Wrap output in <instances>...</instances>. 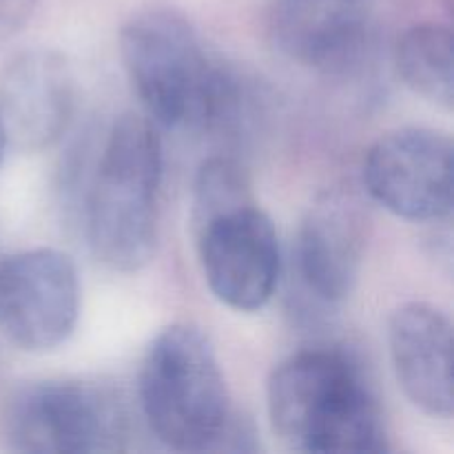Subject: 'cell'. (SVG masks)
Instances as JSON below:
<instances>
[{"mask_svg": "<svg viewBox=\"0 0 454 454\" xmlns=\"http://www.w3.org/2000/svg\"><path fill=\"white\" fill-rule=\"evenodd\" d=\"M269 417L288 448L310 454L388 450L384 412L362 364L315 346L284 359L269 380Z\"/></svg>", "mask_w": 454, "mask_h": 454, "instance_id": "1", "label": "cell"}, {"mask_svg": "<svg viewBox=\"0 0 454 454\" xmlns=\"http://www.w3.org/2000/svg\"><path fill=\"white\" fill-rule=\"evenodd\" d=\"M162 140L149 118L124 114L106 133L84 204L87 242L98 262L133 273L158 244Z\"/></svg>", "mask_w": 454, "mask_h": 454, "instance_id": "2", "label": "cell"}, {"mask_svg": "<svg viewBox=\"0 0 454 454\" xmlns=\"http://www.w3.org/2000/svg\"><path fill=\"white\" fill-rule=\"evenodd\" d=\"M137 393L153 437L177 452L215 450L233 415L215 348L193 324H173L151 341Z\"/></svg>", "mask_w": 454, "mask_h": 454, "instance_id": "3", "label": "cell"}, {"mask_svg": "<svg viewBox=\"0 0 454 454\" xmlns=\"http://www.w3.org/2000/svg\"><path fill=\"white\" fill-rule=\"evenodd\" d=\"M120 53L149 120L202 131L222 65L208 58L184 13L171 7L133 13L120 34Z\"/></svg>", "mask_w": 454, "mask_h": 454, "instance_id": "4", "label": "cell"}, {"mask_svg": "<svg viewBox=\"0 0 454 454\" xmlns=\"http://www.w3.org/2000/svg\"><path fill=\"white\" fill-rule=\"evenodd\" d=\"M129 417L111 390L84 381H43L13 395L7 442L18 452H118L127 448Z\"/></svg>", "mask_w": 454, "mask_h": 454, "instance_id": "5", "label": "cell"}, {"mask_svg": "<svg viewBox=\"0 0 454 454\" xmlns=\"http://www.w3.org/2000/svg\"><path fill=\"white\" fill-rule=\"evenodd\" d=\"M200 266L213 295L239 313L264 309L282 270L273 220L255 200L193 226Z\"/></svg>", "mask_w": 454, "mask_h": 454, "instance_id": "6", "label": "cell"}, {"mask_svg": "<svg viewBox=\"0 0 454 454\" xmlns=\"http://www.w3.org/2000/svg\"><path fill=\"white\" fill-rule=\"evenodd\" d=\"M80 317V278L56 248H29L0 262V333L27 353L65 344Z\"/></svg>", "mask_w": 454, "mask_h": 454, "instance_id": "7", "label": "cell"}, {"mask_svg": "<svg viewBox=\"0 0 454 454\" xmlns=\"http://www.w3.org/2000/svg\"><path fill=\"white\" fill-rule=\"evenodd\" d=\"M364 186L380 207L411 222L452 211V140L426 127L384 133L364 158Z\"/></svg>", "mask_w": 454, "mask_h": 454, "instance_id": "8", "label": "cell"}, {"mask_svg": "<svg viewBox=\"0 0 454 454\" xmlns=\"http://www.w3.org/2000/svg\"><path fill=\"white\" fill-rule=\"evenodd\" d=\"M371 215L362 200L328 191L309 208L297 233V270L319 304L348 300L362 275Z\"/></svg>", "mask_w": 454, "mask_h": 454, "instance_id": "9", "label": "cell"}, {"mask_svg": "<svg viewBox=\"0 0 454 454\" xmlns=\"http://www.w3.org/2000/svg\"><path fill=\"white\" fill-rule=\"evenodd\" d=\"M375 0H278L269 13L275 47L304 67L341 74L362 58Z\"/></svg>", "mask_w": 454, "mask_h": 454, "instance_id": "10", "label": "cell"}, {"mask_svg": "<svg viewBox=\"0 0 454 454\" xmlns=\"http://www.w3.org/2000/svg\"><path fill=\"white\" fill-rule=\"evenodd\" d=\"M74 100L69 62L51 49L16 56L0 80V118L9 140L25 151L49 149L65 136Z\"/></svg>", "mask_w": 454, "mask_h": 454, "instance_id": "11", "label": "cell"}, {"mask_svg": "<svg viewBox=\"0 0 454 454\" xmlns=\"http://www.w3.org/2000/svg\"><path fill=\"white\" fill-rule=\"evenodd\" d=\"M388 344L395 375L412 406L437 419H450L452 324L428 301L402 304L388 322Z\"/></svg>", "mask_w": 454, "mask_h": 454, "instance_id": "12", "label": "cell"}, {"mask_svg": "<svg viewBox=\"0 0 454 454\" xmlns=\"http://www.w3.org/2000/svg\"><path fill=\"white\" fill-rule=\"evenodd\" d=\"M399 78L411 91L450 109L454 100L452 31L442 22H419L399 35L395 49Z\"/></svg>", "mask_w": 454, "mask_h": 454, "instance_id": "13", "label": "cell"}, {"mask_svg": "<svg viewBox=\"0 0 454 454\" xmlns=\"http://www.w3.org/2000/svg\"><path fill=\"white\" fill-rule=\"evenodd\" d=\"M29 4V0H0V18L9 16L13 12H22Z\"/></svg>", "mask_w": 454, "mask_h": 454, "instance_id": "14", "label": "cell"}, {"mask_svg": "<svg viewBox=\"0 0 454 454\" xmlns=\"http://www.w3.org/2000/svg\"><path fill=\"white\" fill-rule=\"evenodd\" d=\"M7 145H9V137H7V129H4L3 118H0V164H3L4 153H7Z\"/></svg>", "mask_w": 454, "mask_h": 454, "instance_id": "15", "label": "cell"}]
</instances>
